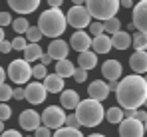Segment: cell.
<instances>
[{
  "label": "cell",
  "instance_id": "cell-1",
  "mask_svg": "<svg viewBox=\"0 0 147 137\" xmlns=\"http://www.w3.org/2000/svg\"><path fill=\"white\" fill-rule=\"evenodd\" d=\"M115 97L121 109H139L147 101V82L143 76H125L117 82Z\"/></svg>",
  "mask_w": 147,
  "mask_h": 137
},
{
  "label": "cell",
  "instance_id": "cell-2",
  "mask_svg": "<svg viewBox=\"0 0 147 137\" xmlns=\"http://www.w3.org/2000/svg\"><path fill=\"white\" fill-rule=\"evenodd\" d=\"M66 14L62 10H44L38 18V30L42 32V36H48V38H54L58 40L64 32H66Z\"/></svg>",
  "mask_w": 147,
  "mask_h": 137
},
{
  "label": "cell",
  "instance_id": "cell-3",
  "mask_svg": "<svg viewBox=\"0 0 147 137\" xmlns=\"http://www.w3.org/2000/svg\"><path fill=\"white\" fill-rule=\"evenodd\" d=\"M103 113H105L103 105L99 101L90 99V97L80 101L78 107H76V117H78L80 125H84V127H96V125H99L103 121Z\"/></svg>",
  "mask_w": 147,
  "mask_h": 137
},
{
  "label": "cell",
  "instance_id": "cell-4",
  "mask_svg": "<svg viewBox=\"0 0 147 137\" xmlns=\"http://www.w3.org/2000/svg\"><path fill=\"white\" fill-rule=\"evenodd\" d=\"M84 6L90 12V16L96 18V22H105L109 18H115V14L119 10L117 0H88Z\"/></svg>",
  "mask_w": 147,
  "mask_h": 137
},
{
  "label": "cell",
  "instance_id": "cell-5",
  "mask_svg": "<svg viewBox=\"0 0 147 137\" xmlns=\"http://www.w3.org/2000/svg\"><path fill=\"white\" fill-rule=\"evenodd\" d=\"M6 76H8L14 84H18V86L28 84V80L32 78V66H30L26 60H22V58L12 60V62L8 64V72H6Z\"/></svg>",
  "mask_w": 147,
  "mask_h": 137
},
{
  "label": "cell",
  "instance_id": "cell-6",
  "mask_svg": "<svg viewBox=\"0 0 147 137\" xmlns=\"http://www.w3.org/2000/svg\"><path fill=\"white\" fill-rule=\"evenodd\" d=\"M40 121L44 123V127L48 129H60L66 123V111L60 105H48L44 109V113L40 115Z\"/></svg>",
  "mask_w": 147,
  "mask_h": 137
},
{
  "label": "cell",
  "instance_id": "cell-7",
  "mask_svg": "<svg viewBox=\"0 0 147 137\" xmlns=\"http://www.w3.org/2000/svg\"><path fill=\"white\" fill-rule=\"evenodd\" d=\"M66 22L70 26H74L76 30H84L92 24V16L86 10V6H72L66 14Z\"/></svg>",
  "mask_w": 147,
  "mask_h": 137
},
{
  "label": "cell",
  "instance_id": "cell-8",
  "mask_svg": "<svg viewBox=\"0 0 147 137\" xmlns=\"http://www.w3.org/2000/svg\"><path fill=\"white\" fill-rule=\"evenodd\" d=\"M119 125V137H143L145 135V123L137 119H123Z\"/></svg>",
  "mask_w": 147,
  "mask_h": 137
},
{
  "label": "cell",
  "instance_id": "cell-9",
  "mask_svg": "<svg viewBox=\"0 0 147 137\" xmlns=\"http://www.w3.org/2000/svg\"><path fill=\"white\" fill-rule=\"evenodd\" d=\"M46 93H48V91L44 90L42 82H30L24 88V99H28L32 105H38V103H42V101L48 97Z\"/></svg>",
  "mask_w": 147,
  "mask_h": 137
},
{
  "label": "cell",
  "instance_id": "cell-10",
  "mask_svg": "<svg viewBox=\"0 0 147 137\" xmlns=\"http://www.w3.org/2000/svg\"><path fill=\"white\" fill-rule=\"evenodd\" d=\"M18 123H20V127H22L24 131H36V129L42 125L40 113L34 111V109H24V111L20 113V117H18Z\"/></svg>",
  "mask_w": 147,
  "mask_h": 137
},
{
  "label": "cell",
  "instance_id": "cell-11",
  "mask_svg": "<svg viewBox=\"0 0 147 137\" xmlns=\"http://www.w3.org/2000/svg\"><path fill=\"white\" fill-rule=\"evenodd\" d=\"M133 28H137L139 32H143L145 34L147 30V2L145 0H141L139 4H135L133 6Z\"/></svg>",
  "mask_w": 147,
  "mask_h": 137
},
{
  "label": "cell",
  "instance_id": "cell-12",
  "mask_svg": "<svg viewBox=\"0 0 147 137\" xmlns=\"http://www.w3.org/2000/svg\"><path fill=\"white\" fill-rule=\"evenodd\" d=\"M101 74H103V78H107V82H117L123 74L121 62L119 60H105L101 66Z\"/></svg>",
  "mask_w": 147,
  "mask_h": 137
},
{
  "label": "cell",
  "instance_id": "cell-13",
  "mask_svg": "<svg viewBox=\"0 0 147 137\" xmlns=\"http://www.w3.org/2000/svg\"><path fill=\"white\" fill-rule=\"evenodd\" d=\"M76 52H88L90 50V46H92V36L88 34V32H84V30H78V32H74L72 34V40H70V44Z\"/></svg>",
  "mask_w": 147,
  "mask_h": 137
},
{
  "label": "cell",
  "instance_id": "cell-14",
  "mask_svg": "<svg viewBox=\"0 0 147 137\" xmlns=\"http://www.w3.org/2000/svg\"><path fill=\"white\" fill-rule=\"evenodd\" d=\"M68 54H70V46H68V42H64V40H52V42H50L48 56L52 58V60H56V62L66 60Z\"/></svg>",
  "mask_w": 147,
  "mask_h": 137
},
{
  "label": "cell",
  "instance_id": "cell-15",
  "mask_svg": "<svg viewBox=\"0 0 147 137\" xmlns=\"http://www.w3.org/2000/svg\"><path fill=\"white\" fill-rule=\"evenodd\" d=\"M107 86H105V82L103 80H96V82H92L90 86H88V95H90V99H94V101H103L105 97H107Z\"/></svg>",
  "mask_w": 147,
  "mask_h": 137
},
{
  "label": "cell",
  "instance_id": "cell-16",
  "mask_svg": "<svg viewBox=\"0 0 147 137\" xmlns=\"http://www.w3.org/2000/svg\"><path fill=\"white\" fill-rule=\"evenodd\" d=\"M8 6L18 14H32L34 10L40 8V2L38 0H10Z\"/></svg>",
  "mask_w": 147,
  "mask_h": 137
},
{
  "label": "cell",
  "instance_id": "cell-17",
  "mask_svg": "<svg viewBox=\"0 0 147 137\" xmlns=\"http://www.w3.org/2000/svg\"><path fill=\"white\" fill-rule=\"evenodd\" d=\"M82 99H80V93L76 90H64L60 93V107L62 109H76L78 107V103H80Z\"/></svg>",
  "mask_w": 147,
  "mask_h": 137
},
{
  "label": "cell",
  "instance_id": "cell-18",
  "mask_svg": "<svg viewBox=\"0 0 147 137\" xmlns=\"http://www.w3.org/2000/svg\"><path fill=\"white\" fill-rule=\"evenodd\" d=\"M44 90L48 93H62L64 91V78H60L58 74H48L44 78Z\"/></svg>",
  "mask_w": 147,
  "mask_h": 137
},
{
  "label": "cell",
  "instance_id": "cell-19",
  "mask_svg": "<svg viewBox=\"0 0 147 137\" xmlns=\"http://www.w3.org/2000/svg\"><path fill=\"white\" fill-rule=\"evenodd\" d=\"M129 66H131L133 72H135V76L145 74V70H147V54L145 52H135V54H131Z\"/></svg>",
  "mask_w": 147,
  "mask_h": 137
},
{
  "label": "cell",
  "instance_id": "cell-20",
  "mask_svg": "<svg viewBox=\"0 0 147 137\" xmlns=\"http://www.w3.org/2000/svg\"><path fill=\"white\" fill-rule=\"evenodd\" d=\"M92 48H94V54H107L111 50V40L107 34H101V36H96L92 40Z\"/></svg>",
  "mask_w": 147,
  "mask_h": 137
},
{
  "label": "cell",
  "instance_id": "cell-21",
  "mask_svg": "<svg viewBox=\"0 0 147 137\" xmlns=\"http://www.w3.org/2000/svg\"><path fill=\"white\" fill-rule=\"evenodd\" d=\"M78 64H80V70L90 72V70H94L96 66H98V56H96L92 50L82 52V54H80V58H78Z\"/></svg>",
  "mask_w": 147,
  "mask_h": 137
},
{
  "label": "cell",
  "instance_id": "cell-22",
  "mask_svg": "<svg viewBox=\"0 0 147 137\" xmlns=\"http://www.w3.org/2000/svg\"><path fill=\"white\" fill-rule=\"evenodd\" d=\"M109 40H111V48L121 50V52H123V50H127V48L131 46V36H129L127 32H121V30H119V32H115Z\"/></svg>",
  "mask_w": 147,
  "mask_h": 137
},
{
  "label": "cell",
  "instance_id": "cell-23",
  "mask_svg": "<svg viewBox=\"0 0 147 137\" xmlns=\"http://www.w3.org/2000/svg\"><path fill=\"white\" fill-rule=\"evenodd\" d=\"M74 70H76V64L70 62L68 58H66V60L56 62V74H58L60 78H72V76H74Z\"/></svg>",
  "mask_w": 147,
  "mask_h": 137
},
{
  "label": "cell",
  "instance_id": "cell-24",
  "mask_svg": "<svg viewBox=\"0 0 147 137\" xmlns=\"http://www.w3.org/2000/svg\"><path fill=\"white\" fill-rule=\"evenodd\" d=\"M42 56H44V52H42V48H40L38 44H28L26 50H24V58H22V60H26V62L30 64V62L40 60Z\"/></svg>",
  "mask_w": 147,
  "mask_h": 137
},
{
  "label": "cell",
  "instance_id": "cell-25",
  "mask_svg": "<svg viewBox=\"0 0 147 137\" xmlns=\"http://www.w3.org/2000/svg\"><path fill=\"white\" fill-rule=\"evenodd\" d=\"M131 44H133V48H135V52H145L147 34H143V32H135V34L131 36Z\"/></svg>",
  "mask_w": 147,
  "mask_h": 137
},
{
  "label": "cell",
  "instance_id": "cell-26",
  "mask_svg": "<svg viewBox=\"0 0 147 137\" xmlns=\"http://www.w3.org/2000/svg\"><path fill=\"white\" fill-rule=\"evenodd\" d=\"M103 117H105L109 123H121L123 121V109L121 107H109V109L103 113Z\"/></svg>",
  "mask_w": 147,
  "mask_h": 137
},
{
  "label": "cell",
  "instance_id": "cell-27",
  "mask_svg": "<svg viewBox=\"0 0 147 137\" xmlns=\"http://www.w3.org/2000/svg\"><path fill=\"white\" fill-rule=\"evenodd\" d=\"M12 28H14V32H18V36H22V34H26V30L30 28V22H28V18L20 16V18L12 20Z\"/></svg>",
  "mask_w": 147,
  "mask_h": 137
},
{
  "label": "cell",
  "instance_id": "cell-28",
  "mask_svg": "<svg viewBox=\"0 0 147 137\" xmlns=\"http://www.w3.org/2000/svg\"><path fill=\"white\" fill-rule=\"evenodd\" d=\"M101 24H103V32H107V34H115V32L121 30V22L117 18H109V20H105Z\"/></svg>",
  "mask_w": 147,
  "mask_h": 137
},
{
  "label": "cell",
  "instance_id": "cell-29",
  "mask_svg": "<svg viewBox=\"0 0 147 137\" xmlns=\"http://www.w3.org/2000/svg\"><path fill=\"white\" fill-rule=\"evenodd\" d=\"M52 137H84V133L80 129H70V127H60L56 129V133Z\"/></svg>",
  "mask_w": 147,
  "mask_h": 137
},
{
  "label": "cell",
  "instance_id": "cell-30",
  "mask_svg": "<svg viewBox=\"0 0 147 137\" xmlns=\"http://www.w3.org/2000/svg\"><path fill=\"white\" fill-rule=\"evenodd\" d=\"M26 36H28V44H38L40 40H42V32L38 30V26H30L28 30H26Z\"/></svg>",
  "mask_w": 147,
  "mask_h": 137
},
{
  "label": "cell",
  "instance_id": "cell-31",
  "mask_svg": "<svg viewBox=\"0 0 147 137\" xmlns=\"http://www.w3.org/2000/svg\"><path fill=\"white\" fill-rule=\"evenodd\" d=\"M32 76H34L36 80H44V78L48 76V68L42 66V64H36V66L32 68Z\"/></svg>",
  "mask_w": 147,
  "mask_h": 137
},
{
  "label": "cell",
  "instance_id": "cell-32",
  "mask_svg": "<svg viewBox=\"0 0 147 137\" xmlns=\"http://www.w3.org/2000/svg\"><path fill=\"white\" fill-rule=\"evenodd\" d=\"M12 97V86H8V84H0V101L4 103V101H8Z\"/></svg>",
  "mask_w": 147,
  "mask_h": 137
},
{
  "label": "cell",
  "instance_id": "cell-33",
  "mask_svg": "<svg viewBox=\"0 0 147 137\" xmlns=\"http://www.w3.org/2000/svg\"><path fill=\"white\" fill-rule=\"evenodd\" d=\"M10 44H12V50H22V52H24L26 46H28V42H26L24 36H16V38H14Z\"/></svg>",
  "mask_w": 147,
  "mask_h": 137
},
{
  "label": "cell",
  "instance_id": "cell-34",
  "mask_svg": "<svg viewBox=\"0 0 147 137\" xmlns=\"http://www.w3.org/2000/svg\"><path fill=\"white\" fill-rule=\"evenodd\" d=\"M66 127H70V129H80L82 125H80V121H78V117H76V113H70L66 115V123H64Z\"/></svg>",
  "mask_w": 147,
  "mask_h": 137
},
{
  "label": "cell",
  "instance_id": "cell-35",
  "mask_svg": "<svg viewBox=\"0 0 147 137\" xmlns=\"http://www.w3.org/2000/svg\"><path fill=\"white\" fill-rule=\"evenodd\" d=\"M72 78L78 82V84H82V82H86V80H88V72H86V70L76 68V70H74V76H72Z\"/></svg>",
  "mask_w": 147,
  "mask_h": 137
},
{
  "label": "cell",
  "instance_id": "cell-36",
  "mask_svg": "<svg viewBox=\"0 0 147 137\" xmlns=\"http://www.w3.org/2000/svg\"><path fill=\"white\" fill-rule=\"evenodd\" d=\"M90 32H92L94 38H96V36H101V34H103V24L101 22H92L90 24Z\"/></svg>",
  "mask_w": 147,
  "mask_h": 137
},
{
  "label": "cell",
  "instance_id": "cell-37",
  "mask_svg": "<svg viewBox=\"0 0 147 137\" xmlns=\"http://www.w3.org/2000/svg\"><path fill=\"white\" fill-rule=\"evenodd\" d=\"M12 117V109L6 105V103H0V121H6Z\"/></svg>",
  "mask_w": 147,
  "mask_h": 137
},
{
  "label": "cell",
  "instance_id": "cell-38",
  "mask_svg": "<svg viewBox=\"0 0 147 137\" xmlns=\"http://www.w3.org/2000/svg\"><path fill=\"white\" fill-rule=\"evenodd\" d=\"M10 24H12V16H10V12H0V28L10 26Z\"/></svg>",
  "mask_w": 147,
  "mask_h": 137
},
{
  "label": "cell",
  "instance_id": "cell-39",
  "mask_svg": "<svg viewBox=\"0 0 147 137\" xmlns=\"http://www.w3.org/2000/svg\"><path fill=\"white\" fill-rule=\"evenodd\" d=\"M34 137H52V133H50L48 127H44V125H40L38 129H36V135Z\"/></svg>",
  "mask_w": 147,
  "mask_h": 137
},
{
  "label": "cell",
  "instance_id": "cell-40",
  "mask_svg": "<svg viewBox=\"0 0 147 137\" xmlns=\"http://www.w3.org/2000/svg\"><path fill=\"white\" fill-rule=\"evenodd\" d=\"M12 97H14L16 101H22V99H24V88H14V90H12Z\"/></svg>",
  "mask_w": 147,
  "mask_h": 137
},
{
  "label": "cell",
  "instance_id": "cell-41",
  "mask_svg": "<svg viewBox=\"0 0 147 137\" xmlns=\"http://www.w3.org/2000/svg\"><path fill=\"white\" fill-rule=\"evenodd\" d=\"M12 52V44L8 40H2L0 42V54H10Z\"/></svg>",
  "mask_w": 147,
  "mask_h": 137
},
{
  "label": "cell",
  "instance_id": "cell-42",
  "mask_svg": "<svg viewBox=\"0 0 147 137\" xmlns=\"http://www.w3.org/2000/svg\"><path fill=\"white\" fill-rule=\"evenodd\" d=\"M0 137H22V135L16 129H4V133H0Z\"/></svg>",
  "mask_w": 147,
  "mask_h": 137
},
{
  "label": "cell",
  "instance_id": "cell-43",
  "mask_svg": "<svg viewBox=\"0 0 147 137\" xmlns=\"http://www.w3.org/2000/svg\"><path fill=\"white\" fill-rule=\"evenodd\" d=\"M135 119H137V121H141V123H145V119H147L145 111H139V109H137V111H135Z\"/></svg>",
  "mask_w": 147,
  "mask_h": 137
},
{
  "label": "cell",
  "instance_id": "cell-44",
  "mask_svg": "<svg viewBox=\"0 0 147 137\" xmlns=\"http://www.w3.org/2000/svg\"><path fill=\"white\" fill-rule=\"evenodd\" d=\"M50 62H52V58H50L48 54H46V56H42V58H40V64H42V66H46V68H48V64Z\"/></svg>",
  "mask_w": 147,
  "mask_h": 137
},
{
  "label": "cell",
  "instance_id": "cell-45",
  "mask_svg": "<svg viewBox=\"0 0 147 137\" xmlns=\"http://www.w3.org/2000/svg\"><path fill=\"white\" fill-rule=\"evenodd\" d=\"M105 86H107V91H115L117 90V82H107Z\"/></svg>",
  "mask_w": 147,
  "mask_h": 137
},
{
  "label": "cell",
  "instance_id": "cell-46",
  "mask_svg": "<svg viewBox=\"0 0 147 137\" xmlns=\"http://www.w3.org/2000/svg\"><path fill=\"white\" fill-rule=\"evenodd\" d=\"M119 6H123V8H131L133 2H131V0H123V2H119Z\"/></svg>",
  "mask_w": 147,
  "mask_h": 137
},
{
  "label": "cell",
  "instance_id": "cell-47",
  "mask_svg": "<svg viewBox=\"0 0 147 137\" xmlns=\"http://www.w3.org/2000/svg\"><path fill=\"white\" fill-rule=\"evenodd\" d=\"M4 80H6V70L0 66V84H4Z\"/></svg>",
  "mask_w": 147,
  "mask_h": 137
},
{
  "label": "cell",
  "instance_id": "cell-48",
  "mask_svg": "<svg viewBox=\"0 0 147 137\" xmlns=\"http://www.w3.org/2000/svg\"><path fill=\"white\" fill-rule=\"evenodd\" d=\"M4 40V28H0V42Z\"/></svg>",
  "mask_w": 147,
  "mask_h": 137
},
{
  "label": "cell",
  "instance_id": "cell-49",
  "mask_svg": "<svg viewBox=\"0 0 147 137\" xmlns=\"http://www.w3.org/2000/svg\"><path fill=\"white\" fill-rule=\"evenodd\" d=\"M88 137H105V135H101V133H92V135H88Z\"/></svg>",
  "mask_w": 147,
  "mask_h": 137
},
{
  "label": "cell",
  "instance_id": "cell-50",
  "mask_svg": "<svg viewBox=\"0 0 147 137\" xmlns=\"http://www.w3.org/2000/svg\"><path fill=\"white\" fill-rule=\"evenodd\" d=\"M0 133H4V121H0Z\"/></svg>",
  "mask_w": 147,
  "mask_h": 137
},
{
  "label": "cell",
  "instance_id": "cell-51",
  "mask_svg": "<svg viewBox=\"0 0 147 137\" xmlns=\"http://www.w3.org/2000/svg\"><path fill=\"white\" fill-rule=\"evenodd\" d=\"M28 137H32V135H28Z\"/></svg>",
  "mask_w": 147,
  "mask_h": 137
}]
</instances>
